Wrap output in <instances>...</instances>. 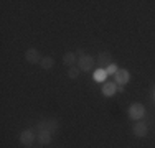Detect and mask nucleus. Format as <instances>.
<instances>
[{
	"label": "nucleus",
	"instance_id": "nucleus-1",
	"mask_svg": "<svg viewBox=\"0 0 155 148\" xmlns=\"http://www.w3.org/2000/svg\"><path fill=\"white\" fill-rule=\"evenodd\" d=\"M143 114H145V107L142 104H139V102L130 104V107H129V117L132 120H140L143 117Z\"/></svg>",
	"mask_w": 155,
	"mask_h": 148
},
{
	"label": "nucleus",
	"instance_id": "nucleus-2",
	"mask_svg": "<svg viewBox=\"0 0 155 148\" xmlns=\"http://www.w3.org/2000/svg\"><path fill=\"white\" fill-rule=\"evenodd\" d=\"M96 64L94 58L89 56V54H84V56H79L78 59V68H79V71H89V69H93Z\"/></svg>",
	"mask_w": 155,
	"mask_h": 148
},
{
	"label": "nucleus",
	"instance_id": "nucleus-3",
	"mask_svg": "<svg viewBox=\"0 0 155 148\" xmlns=\"http://www.w3.org/2000/svg\"><path fill=\"white\" fill-rule=\"evenodd\" d=\"M51 138H53V130L45 128V127H40V132L36 133V140H38L40 143H43V145H46V143L51 142Z\"/></svg>",
	"mask_w": 155,
	"mask_h": 148
},
{
	"label": "nucleus",
	"instance_id": "nucleus-4",
	"mask_svg": "<svg viewBox=\"0 0 155 148\" xmlns=\"http://www.w3.org/2000/svg\"><path fill=\"white\" fill-rule=\"evenodd\" d=\"M129 81H130V74H129V71H125V69H119V71L116 72V84H119V86H125Z\"/></svg>",
	"mask_w": 155,
	"mask_h": 148
},
{
	"label": "nucleus",
	"instance_id": "nucleus-5",
	"mask_svg": "<svg viewBox=\"0 0 155 148\" xmlns=\"http://www.w3.org/2000/svg\"><path fill=\"white\" fill-rule=\"evenodd\" d=\"M112 56H110V53H107V51H104V53H99V56H97V64H99V68H102V69H106L109 64H112V59H110Z\"/></svg>",
	"mask_w": 155,
	"mask_h": 148
},
{
	"label": "nucleus",
	"instance_id": "nucleus-6",
	"mask_svg": "<svg viewBox=\"0 0 155 148\" xmlns=\"http://www.w3.org/2000/svg\"><path fill=\"white\" fill-rule=\"evenodd\" d=\"M25 58H27L28 63H31V64H36V63L41 61V56H40V51L35 50V48H31V50H28L27 53H25Z\"/></svg>",
	"mask_w": 155,
	"mask_h": 148
},
{
	"label": "nucleus",
	"instance_id": "nucleus-7",
	"mask_svg": "<svg viewBox=\"0 0 155 148\" xmlns=\"http://www.w3.org/2000/svg\"><path fill=\"white\" fill-rule=\"evenodd\" d=\"M132 132H134L135 137H147V133H149V127H147L143 122H135Z\"/></svg>",
	"mask_w": 155,
	"mask_h": 148
},
{
	"label": "nucleus",
	"instance_id": "nucleus-8",
	"mask_svg": "<svg viewBox=\"0 0 155 148\" xmlns=\"http://www.w3.org/2000/svg\"><path fill=\"white\" fill-rule=\"evenodd\" d=\"M117 92V84L116 82H104L102 84V94L106 95V97H112V95H116Z\"/></svg>",
	"mask_w": 155,
	"mask_h": 148
},
{
	"label": "nucleus",
	"instance_id": "nucleus-9",
	"mask_svg": "<svg viewBox=\"0 0 155 148\" xmlns=\"http://www.w3.org/2000/svg\"><path fill=\"white\" fill-rule=\"evenodd\" d=\"M35 138H36V135L33 133L31 130H25L23 133H21V137H20V142L23 143V145H27V146H30L33 142H35Z\"/></svg>",
	"mask_w": 155,
	"mask_h": 148
},
{
	"label": "nucleus",
	"instance_id": "nucleus-10",
	"mask_svg": "<svg viewBox=\"0 0 155 148\" xmlns=\"http://www.w3.org/2000/svg\"><path fill=\"white\" fill-rule=\"evenodd\" d=\"M106 77H107V72H106V69L99 68L94 71V81H97V82H106Z\"/></svg>",
	"mask_w": 155,
	"mask_h": 148
},
{
	"label": "nucleus",
	"instance_id": "nucleus-11",
	"mask_svg": "<svg viewBox=\"0 0 155 148\" xmlns=\"http://www.w3.org/2000/svg\"><path fill=\"white\" fill-rule=\"evenodd\" d=\"M63 61H64V64L73 66V64L76 63V53H73V51H68V53H64V56H63Z\"/></svg>",
	"mask_w": 155,
	"mask_h": 148
},
{
	"label": "nucleus",
	"instance_id": "nucleus-12",
	"mask_svg": "<svg viewBox=\"0 0 155 148\" xmlns=\"http://www.w3.org/2000/svg\"><path fill=\"white\" fill-rule=\"evenodd\" d=\"M40 64H41L43 69H51V68L54 66V59L51 58V56H45V58H41Z\"/></svg>",
	"mask_w": 155,
	"mask_h": 148
},
{
	"label": "nucleus",
	"instance_id": "nucleus-13",
	"mask_svg": "<svg viewBox=\"0 0 155 148\" xmlns=\"http://www.w3.org/2000/svg\"><path fill=\"white\" fill-rule=\"evenodd\" d=\"M117 71H119V68H117V64H114V63H112V64H109L107 68H106V72H107V76H109V74H114V76H116Z\"/></svg>",
	"mask_w": 155,
	"mask_h": 148
},
{
	"label": "nucleus",
	"instance_id": "nucleus-14",
	"mask_svg": "<svg viewBox=\"0 0 155 148\" xmlns=\"http://www.w3.org/2000/svg\"><path fill=\"white\" fill-rule=\"evenodd\" d=\"M68 76L71 77V79H76V77L79 76V68H71L68 71Z\"/></svg>",
	"mask_w": 155,
	"mask_h": 148
},
{
	"label": "nucleus",
	"instance_id": "nucleus-15",
	"mask_svg": "<svg viewBox=\"0 0 155 148\" xmlns=\"http://www.w3.org/2000/svg\"><path fill=\"white\" fill-rule=\"evenodd\" d=\"M117 92H124V86H117Z\"/></svg>",
	"mask_w": 155,
	"mask_h": 148
}]
</instances>
